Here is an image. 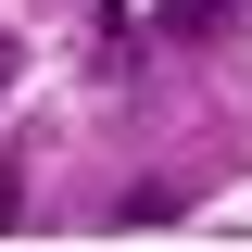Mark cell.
I'll return each mask as SVG.
<instances>
[{"label": "cell", "instance_id": "cell-1", "mask_svg": "<svg viewBox=\"0 0 252 252\" xmlns=\"http://www.w3.org/2000/svg\"><path fill=\"white\" fill-rule=\"evenodd\" d=\"M227 26H252V0H164V38H177V51H202V38H227Z\"/></svg>", "mask_w": 252, "mask_h": 252}]
</instances>
